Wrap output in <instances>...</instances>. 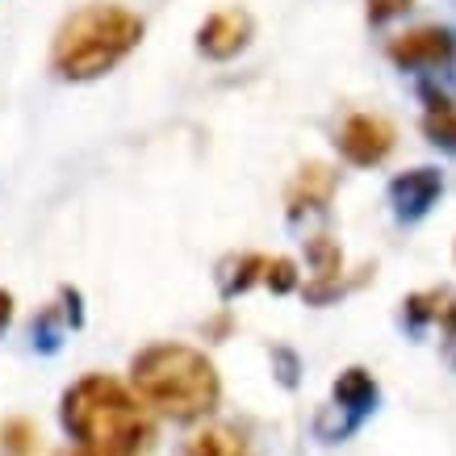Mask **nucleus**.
<instances>
[{
	"instance_id": "7",
	"label": "nucleus",
	"mask_w": 456,
	"mask_h": 456,
	"mask_svg": "<svg viewBox=\"0 0 456 456\" xmlns=\"http://www.w3.org/2000/svg\"><path fill=\"white\" fill-rule=\"evenodd\" d=\"M444 193V176L436 167H411L402 176L389 180V206L398 214V222H419Z\"/></svg>"
},
{
	"instance_id": "12",
	"label": "nucleus",
	"mask_w": 456,
	"mask_h": 456,
	"mask_svg": "<svg viewBox=\"0 0 456 456\" xmlns=\"http://www.w3.org/2000/svg\"><path fill=\"white\" fill-rule=\"evenodd\" d=\"M268 273V256L260 251H243V256H226L218 264V289L222 297H235V293H248L256 281Z\"/></svg>"
},
{
	"instance_id": "1",
	"label": "nucleus",
	"mask_w": 456,
	"mask_h": 456,
	"mask_svg": "<svg viewBox=\"0 0 456 456\" xmlns=\"http://www.w3.org/2000/svg\"><path fill=\"white\" fill-rule=\"evenodd\" d=\"M63 428L71 440H80V452L101 456H139V448L151 440V411L139 394L110 373H88L63 394Z\"/></svg>"
},
{
	"instance_id": "8",
	"label": "nucleus",
	"mask_w": 456,
	"mask_h": 456,
	"mask_svg": "<svg viewBox=\"0 0 456 456\" xmlns=\"http://www.w3.org/2000/svg\"><path fill=\"white\" fill-rule=\"evenodd\" d=\"M335 193V167L318 164H302L293 172V180L285 184V209H289V218H302V214H314V209H327Z\"/></svg>"
},
{
	"instance_id": "17",
	"label": "nucleus",
	"mask_w": 456,
	"mask_h": 456,
	"mask_svg": "<svg viewBox=\"0 0 456 456\" xmlns=\"http://www.w3.org/2000/svg\"><path fill=\"white\" fill-rule=\"evenodd\" d=\"M273 356L281 360V381H285V386H297V360H293V352H285V347H277Z\"/></svg>"
},
{
	"instance_id": "16",
	"label": "nucleus",
	"mask_w": 456,
	"mask_h": 456,
	"mask_svg": "<svg viewBox=\"0 0 456 456\" xmlns=\"http://www.w3.org/2000/svg\"><path fill=\"white\" fill-rule=\"evenodd\" d=\"M411 9V0H369V17L373 21H389V17H398Z\"/></svg>"
},
{
	"instance_id": "14",
	"label": "nucleus",
	"mask_w": 456,
	"mask_h": 456,
	"mask_svg": "<svg viewBox=\"0 0 456 456\" xmlns=\"http://www.w3.org/2000/svg\"><path fill=\"white\" fill-rule=\"evenodd\" d=\"M264 281H268V289H273V293H293V289H297V264H293L289 256H273V260H268Z\"/></svg>"
},
{
	"instance_id": "4",
	"label": "nucleus",
	"mask_w": 456,
	"mask_h": 456,
	"mask_svg": "<svg viewBox=\"0 0 456 456\" xmlns=\"http://www.w3.org/2000/svg\"><path fill=\"white\" fill-rule=\"evenodd\" d=\"M386 55L402 71H444L456 63V29H448V26L406 29L398 38H389Z\"/></svg>"
},
{
	"instance_id": "2",
	"label": "nucleus",
	"mask_w": 456,
	"mask_h": 456,
	"mask_svg": "<svg viewBox=\"0 0 456 456\" xmlns=\"http://www.w3.org/2000/svg\"><path fill=\"white\" fill-rule=\"evenodd\" d=\"M130 386L147 411L176 423L206 419L222 398L218 369L206 352L189 344H151L130 360Z\"/></svg>"
},
{
	"instance_id": "10",
	"label": "nucleus",
	"mask_w": 456,
	"mask_h": 456,
	"mask_svg": "<svg viewBox=\"0 0 456 456\" xmlns=\"http://www.w3.org/2000/svg\"><path fill=\"white\" fill-rule=\"evenodd\" d=\"M180 456H256L248 431H239L235 423H206L184 440Z\"/></svg>"
},
{
	"instance_id": "9",
	"label": "nucleus",
	"mask_w": 456,
	"mask_h": 456,
	"mask_svg": "<svg viewBox=\"0 0 456 456\" xmlns=\"http://www.w3.org/2000/svg\"><path fill=\"white\" fill-rule=\"evenodd\" d=\"M335 411H344V423L356 431V423L377 406V381L364 369H344L331 386Z\"/></svg>"
},
{
	"instance_id": "5",
	"label": "nucleus",
	"mask_w": 456,
	"mask_h": 456,
	"mask_svg": "<svg viewBox=\"0 0 456 456\" xmlns=\"http://www.w3.org/2000/svg\"><path fill=\"white\" fill-rule=\"evenodd\" d=\"M398 142V130L381 118V113H347L339 130H335V147L344 155L347 164L356 167H373L381 164Z\"/></svg>"
},
{
	"instance_id": "13",
	"label": "nucleus",
	"mask_w": 456,
	"mask_h": 456,
	"mask_svg": "<svg viewBox=\"0 0 456 456\" xmlns=\"http://www.w3.org/2000/svg\"><path fill=\"white\" fill-rule=\"evenodd\" d=\"M428 113H423V134H428L436 147H444V151H456V110L448 97H436V93H428Z\"/></svg>"
},
{
	"instance_id": "19",
	"label": "nucleus",
	"mask_w": 456,
	"mask_h": 456,
	"mask_svg": "<svg viewBox=\"0 0 456 456\" xmlns=\"http://www.w3.org/2000/svg\"><path fill=\"white\" fill-rule=\"evenodd\" d=\"M76 456H101V452H76Z\"/></svg>"
},
{
	"instance_id": "3",
	"label": "nucleus",
	"mask_w": 456,
	"mask_h": 456,
	"mask_svg": "<svg viewBox=\"0 0 456 456\" xmlns=\"http://www.w3.org/2000/svg\"><path fill=\"white\" fill-rule=\"evenodd\" d=\"M142 42V17L113 0L80 4L51 42V68L71 84L101 80Z\"/></svg>"
},
{
	"instance_id": "15",
	"label": "nucleus",
	"mask_w": 456,
	"mask_h": 456,
	"mask_svg": "<svg viewBox=\"0 0 456 456\" xmlns=\"http://www.w3.org/2000/svg\"><path fill=\"white\" fill-rule=\"evenodd\" d=\"M34 440H38V431L29 428L26 419H9V423H4V452L26 456L29 448H34Z\"/></svg>"
},
{
	"instance_id": "6",
	"label": "nucleus",
	"mask_w": 456,
	"mask_h": 456,
	"mask_svg": "<svg viewBox=\"0 0 456 456\" xmlns=\"http://www.w3.org/2000/svg\"><path fill=\"white\" fill-rule=\"evenodd\" d=\"M251 13L248 9H218V13H209L197 29V51L214 63H226V59H235L243 46L251 42Z\"/></svg>"
},
{
	"instance_id": "11",
	"label": "nucleus",
	"mask_w": 456,
	"mask_h": 456,
	"mask_svg": "<svg viewBox=\"0 0 456 456\" xmlns=\"http://www.w3.org/2000/svg\"><path fill=\"white\" fill-rule=\"evenodd\" d=\"M406 322L411 327H428V322H440L444 331L456 339V297L448 289H428V293H415L406 297Z\"/></svg>"
},
{
	"instance_id": "18",
	"label": "nucleus",
	"mask_w": 456,
	"mask_h": 456,
	"mask_svg": "<svg viewBox=\"0 0 456 456\" xmlns=\"http://www.w3.org/2000/svg\"><path fill=\"white\" fill-rule=\"evenodd\" d=\"M13 318V293L0 289V331H4V322Z\"/></svg>"
}]
</instances>
